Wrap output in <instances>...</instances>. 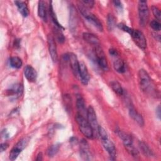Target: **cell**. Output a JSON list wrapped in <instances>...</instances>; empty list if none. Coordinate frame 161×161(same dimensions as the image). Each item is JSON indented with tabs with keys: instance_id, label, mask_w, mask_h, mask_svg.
Instances as JSON below:
<instances>
[{
	"instance_id": "6da1fadb",
	"label": "cell",
	"mask_w": 161,
	"mask_h": 161,
	"mask_svg": "<svg viewBox=\"0 0 161 161\" xmlns=\"http://www.w3.org/2000/svg\"><path fill=\"white\" fill-rule=\"evenodd\" d=\"M97 135L99 136L103 147L108 153L109 157H111V159L114 160L116 155V148L114 147V143L109 138L108 133L106 131V130L101 126H99Z\"/></svg>"
},
{
	"instance_id": "7a4b0ae2",
	"label": "cell",
	"mask_w": 161,
	"mask_h": 161,
	"mask_svg": "<svg viewBox=\"0 0 161 161\" xmlns=\"http://www.w3.org/2000/svg\"><path fill=\"white\" fill-rule=\"evenodd\" d=\"M75 118L78 125L79 128L84 136H85L87 138L92 139L94 135V133L87 118L78 113L76 114Z\"/></svg>"
},
{
	"instance_id": "3957f363",
	"label": "cell",
	"mask_w": 161,
	"mask_h": 161,
	"mask_svg": "<svg viewBox=\"0 0 161 161\" xmlns=\"http://www.w3.org/2000/svg\"><path fill=\"white\" fill-rule=\"evenodd\" d=\"M138 77L141 89L146 93H152L153 91V86L151 78L147 71L144 69L139 70Z\"/></svg>"
},
{
	"instance_id": "277c9868",
	"label": "cell",
	"mask_w": 161,
	"mask_h": 161,
	"mask_svg": "<svg viewBox=\"0 0 161 161\" xmlns=\"http://www.w3.org/2000/svg\"><path fill=\"white\" fill-rule=\"evenodd\" d=\"M117 134L119 136V138L122 140L123 145L128 151V152L131 155L134 157H138V152L136 149V148L133 145V140L130 135L127 134L126 133L121 131V130H118Z\"/></svg>"
},
{
	"instance_id": "5b68a950",
	"label": "cell",
	"mask_w": 161,
	"mask_h": 161,
	"mask_svg": "<svg viewBox=\"0 0 161 161\" xmlns=\"http://www.w3.org/2000/svg\"><path fill=\"white\" fill-rule=\"evenodd\" d=\"M78 6H79V9L81 13V14H82V16L86 19H87V21H89L92 25H94V26L95 27H96V28L97 30H99V31H102L103 30V27L102 23L99 21V19L94 14H93L90 11H89L87 8L86 7H85L81 3L78 4Z\"/></svg>"
},
{
	"instance_id": "8992f818",
	"label": "cell",
	"mask_w": 161,
	"mask_h": 161,
	"mask_svg": "<svg viewBox=\"0 0 161 161\" xmlns=\"http://www.w3.org/2000/svg\"><path fill=\"white\" fill-rule=\"evenodd\" d=\"M138 16L140 24L144 26H145L149 19V9L147 5V2L145 1H140L138 4Z\"/></svg>"
},
{
	"instance_id": "52a82bcc",
	"label": "cell",
	"mask_w": 161,
	"mask_h": 161,
	"mask_svg": "<svg viewBox=\"0 0 161 161\" xmlns=\"http://www.w3.org/2000/svg\"><path fill=\"white\" fill-rule=\"evenodd\" d=\"M94 54L97 65L104 70L108 69V64L106 55L102 48L99 45L94 47Z\"/></svg>"
},
{
	"instance_id": "ba28073f",
	"label": "cell",
	"mask_w": 161,
	"mask_h": 161,
	"mask_svg": "<svg viewBox=\"0 0 161 161\" xmlns=\"http://www.w3.org/2000/svg\"><path fill=\"white\" fill-rule=\"evenodd\" d=\"M130 35L135 43L141 49L145 50L147 47V40L143 33L138 30L132 29Z\"/></svg>"
},
{
	"instance_id": "9c48e42d",
	"label": "cell",
	"mask_w": 161,
	"mask_h": 161,
	"mask_svg": "<svg viewBox=\"0 0 161 161\" xmlns=\"http://www.w3.org/2000/svg\"><path fill=\"white\" fill-rule=\"evenodd\" d=\"M28 138H23L21 139L11 149L9 153V159L11 160H14L17 158L21 151L26 147L28 143Z\"/></svg>"
},
{
	"instance_id": "30bf717a",
	"label": "cell",
	"mask_w": 161,
	"mask_h": 161,
	"mask_svg": "<svg viewBox=\"0 0 161 161\" xmlns=\"http://www.w3.org/2000/svg\"><path fill=\"white\" fill-rule=\"evenodd\" d=\"M86 118H87L89 123L91 126V127L94 131V133H96V134H97L98 127L99 125H98V123H97V116H96L95 111L91 106H89L87 109Z\"/></svg>"
},
{
	"instance_id": "8fae6325",
	"label": "cell",
	"mask_w": 161,
	"mask_h": 161,
	"mask_svg": "<svg viewBox=\"0 0 161 161\" xmlns=\"http://www.w3.org/2000/svg\"><path fill=\"white\" fill-rule=\"evenodd\" d=\"M47 42L48 46L49 53L50 55L51 58L53 62H56L58 58L57 46L55 42V38L52 35H48L47 36Z\"/></svg>"
},
{
	"instance_id": "7c38bea8",
	"label": "cell",
	"mask_w": 161,
	"mask_h": 161,
	"mask_svg": "<svg viewBox=\"0 0 161 161\" xmlns=\"http://www.w3.org/2000/svg\"><path fill=\"white\" fill-rule=\"evenodd\" d=\"M68 62L70 64V66L72 69L74 75L79 78V62L76 57V55L73 53H68Z\"/></svg>"
},
{
	"instance_id": "4fadbf2b",
	"label": "cell",
	"mask_w": 161,
	"mask_h": 161,
	"mask_svg": "<svg viewBox=\"0 0 161 161\" xmlns=\"http://www.w3.org/2000/svg\"><path fill=\"white\" fill-rule=\"evenodd\" d=\"M80 155L81 158L84 160H90L92 159L89 144L85 140H82L80 142Z\"/></svg>"
},
{
	"instance_id": "5bb4252c",
	"label": "cell",
	"mask_w": 161,
	"mask_h": 161,
	"mask_svg": "<svg viewBox=\"0 0 161 161\" xmlns=\"http://www.w3.org/2000/svg\"><path fill=\"white\" fill-rule=\"evenodd\" d=\"M79 79L84 85H87L90 79V75L85 64L82 62H79Z\"/></svg>"
},
{
	"instance_id": "9a60e30c",
	"label": "cell",
	"mask_w": 161,
	"mask_h": 161,
	"mask_svg": "<svg viewBox=\"0 0 161 161\" xmlns=\"http://www.w3.org/2000/svg\"><path fill=\"white\" fill-rule=\"evenodd\" d=\"M24 74L26 79L31 82H34L36 80L37 73L35 69L31 65H27L24 69Z\"/></svg>"
},
{
	"instance_id": "2e32d148",
	"label": "cell",
	"mask_w": 161,
	"mask_h": 161,
	"mask_svg": "<svg viewBox=\"0 0 161 161\" xmlns=\"http://www.w3.org/2000/svg\"><path fill=\"white\" fill-rule=\"evenodd\" d=\"M76 105L78 111V114L86 117L87 114V109L86 108V104L84 102V99L80 95H77L76 98Z\"/></svg>"
},
{
	"instance_id": "e0dca14e",
	"label": "cell",
	"mask_w": 161,
	"mask_h": 161,
	"mask_svg": "<svg viewBox=\"0 0 161 161\" xmlns=\"http://www.w3.org/2000/svg\"><path fill=\"white\" fill-rule=\"evenodd\" d=\"M129 114L130 117L136 121L140 126L144 125V119L142 115L137 112V111L135 109L134 107L130 106L129 108Z\"/></svg>"
},
{
	"instance_id": "ac0fdd59",
	"label": "cell",
	"mask_w": 161,
	"mask_h": 161,
	"mask_svg": "<svg viewBox=\"0 0 161 161\" xmlns=\"http://www.w3.org/2000/svg\"><path fill=\"white\" fill-rule=\"evenodd\" d=\"M82 37H83V39L86 42H87L90 45H94V47L99 45V38L95 35H94L92 33H87V32L84 33L82 34Z\"/></svg>"
},
{
	"instance_id": "d6986e66",
	"label": "cell",
	"mask_w": 161,
	"mask_h": 161,
	"mask_svg": "<svg viewBox=\"0 0 161 161\" xmlns=\"http://www.w3.org/2000/svg\"><path fill=\"white\" fill-rule=\"evenodd\" d=\"M14 4L17 6L19 12L23 17H27L29 15V10L27 5L25 2L21 1H14Z\"/></svg>"
},
{
	"instance_id": "ffe728a7",
	"label": "cell",
	"mask_w": 161,
	"mask_h": 161,
	"mask_svg": "<svg viewBox=\"0 0 161 161\" xmlns=\"http://www.w3.org/2000/svg\"><path fill=\"white\" fill-rule=\"evenodd\" d=\"M113 67L117 72L120 74L124 73L126 71L125 64L124 62L120 58H118L114 60L113 63Z\"/></svg>"
},
{
	"instance_id": "44dd1931",
	"label": "cell",
	"mask_w": 161,
	"mask_h": 161,
	"mask_svg": "<svg viewBox=\"0 0 161 161\" xmlns=\"http://www.w3.org/2000/svg\"><path fill=\"white\" fill-rule=\"evenodd\" d=\"M38 14L40 18L43 19V20H46L47 19V10L45 3L43 1H39L38 6Z\"/></svg>"
},
{
	"instance_id": "7402d4cb",
	"label": "cell",
	"mask_w": 161,
	"mask_h": 161,
	"mask_svg": "<svg viewBox=\"0 0 161 161\" xmlns=\"http://www.w3.org/2000/svg\"><path fill=\"white\" fill-rule=\"evenodd\" d=\"M110 87L113 91L119 96H121L124 93L123 89L121 85L117 80H113L110 82Z\"/></svg>"
},
{
	"instance_id": "603a6c76",
	"label": "cell",
	"mask_w": 161,
	"mask_h": 161,
	"mask_svg": "<svg viewBox=\"0 0 161 161\" xmlns=\"http://www.w3.org/2000/svg\"><path fill=\"white\" fill-rule=\"evenodd\" d=\"M139 147L140 150H142V153L147 157H152L153 156L154 154L152 150L150 148V147L143 142H139Z\"/></svg>"
},
{
	"instance_id": "cb8c5ba5",
	"label": "cell",
	"mask_w": 161,
	"mask_h": 161,
	"mask_svg": "<svg viewBox=\"0 0 161 161\" xmlns=\"http://www.w3.org/2000/svg\"><path fill=\"white\" fill-rule=\"evenodd\" d=\"M49 12H50V16L52 18V21L53 22V23L55 24V25L57 26V28L60 29V30H64V28L63 26L59 23V22L58 21V19L57 18V16H56V14L53 11V6H52V2L50 3V6H49Z\"/></svg>"
},
{
	"instance_id": "d4e9b609",
	"label": "cell",
	"mask_w": 161,
	"mask_h": 161,
	"mask_svg": "<svg viewBox=\"0 0 161 161\" xmlns=\"http://www.w3.org/2000/svg\"><path fill=\"white\" fill-rule=\"evenodd\" d=\"M9 64L11 67L14 69H19L22 66L23 62L18 57H12L9 58Z\"/></svg>"
},
{
	"instance_id": "484cf974",
	"label": "cell",
	"mask_w": 161,
	"mask_h": 161,
	"mask_svg": "<svg viewBox=\"0 0 161 161\" xmlns=\"http://www.w3.org/2000/svg\"><path fill=\"white\" fill-rule=\"evenodd\" d=\"M107 26L109 31L112 30L116 26V19L114 16L111 14H109L107 17Z\"/></svg>"
},
{
	"instance_id": "4316f807",
	"label": "cell",
	"mask_w": 161,
	"mask_h": 161,
	"mask_svg": "<svg viewBox=\"0 0 161 161\" xmlns=\"http://www.w3.org/2000/svg\"><path fill=\"white\" fill-rule=\"evenodd\" d=\"M9 92L12 94H15V95H21L22 91H23V87L21 84H15L13 86L10 90L9 91Z\"/></svg>"
},
{
	"instance_id": "83f0119b",
	"label": "cell",
	"mask_w": 161,
	"mask_h": 161,
	"mask_svg": "<svg viewBox=\"0 0 161 161\" xmlns=\"http://www.w3.org/2000/svg\"><path fill=\"white\" fill-rule=\"evenodd\" d=\"M60 146L57 144L56 145H53L50 146L48 149L47 150V154L48 157H53L58 151Z\"/></svg>"
},
{
	"instance_id": "f1b7e54d",
	"label": "cell",
	"mask_w": 161,
	"mask_h": 161,
	"mask_svg": "<svg viewBox=\"0 0 161 161\" xmlns=\"http://www.w3.org/2000/svg\"><path fill=\"white\" fill-rule=\"evenodd\" d=\"M60 30H61L60 29L57 28V29L54 30V33L55 35V37H56L57 40L59 43H62L65 41V37H64V35L62 34V33L60 31Z\"/></svg>"
},
{
	"instance_id": "f546056e",
	"label": "cell",
	"mask_w": 161,
	"mask_h": 161,
	"mask_svg": "<svg viewBox=\"0 0 161 161\" xmlns=\"http://www.w3.org/2000/svg\"><path fill=\"white\" fill-rule=\"evenodd\" d=\"M152 11L153 13V16L157 19V20L160 21L161 19V13H160V9L157 6H153L152 7Z\"/></svg>"
},
{
	"instance_id": "4dcf8cb0",
	"label": "cell",
	"mask_w": 161,
	"mask_h": 161,
	"mask_svg": "<svg viewBox=\"0 0 161 161\" xmlns=\"http://www.w3.org/2000/svg\"><path fill=\"white\" fill-rule=\"evenodd\" d=\"M150 27L155 31H159L161 29V25L157 20H152L150 23Z\"/></svg>"
},
{
	"instance_id": "1f68e13d",
	"label": "cell",
	"mask_w": 161,
	"mask_h": 161,
	"mask_svg": "<svg viewBox=\"0 0 161 161\" xmlns=\"http://www.w3.org/2000/svg\"><path fill=\"white\" fill-rule=\"evenodd\" d=\"M80 3H81L85 7L87 8H91L93 7L94 4V1L92 0H84V1H80Z\"/></svg>"
},
{
	"instance_id": "d6a6232c",
	"label": "cell",
	"mask_w": 161,
	"mask_h": 161,
	"mask_svg": "<svg viewBox=\"0 0 161 161\" xmlns=\"http://www.w3.org/2000/svg\"><path fill=\"white\" fill-rule=\"evenodd\" d=\"M118 28H119V29H121V30H123V31H126V32L128 33L129 34L130 33V32H131V30H132V28L128 27V26H126V25H125V24H123V23H119V24H118Z\"/></svg>"
},
{
	"instance_id": "836d02e7",
	"label": "cell",
	"mask_w": 161,
	"mask_h": 161,
	"mask_svg": "<svg viewBox=\"0 0 161 161\" xmlns=\"http://www.w3.org/2000/svg\"><path fill=\"white\" fill-rule=\"evenodd\" d=\"M8 147V144L6 143H1L0 145V149H1V152H3L5 150L7 149V148Z\"/></svg>"
},
{
	"instance_id": "e575fe53",
	"label": "cell",
	"mask_w": 161,
	"mask_h": 161,
	"mask_svg": "<svg viewBox=\"0 0 161 161\" xmlns=\"http://www.w3.org/2000/svg\"><path fill=\"white\" fill-rule=\"evenodd\" d=\"M109 54L113 57H116L118 55L117 51L114 48H110L109 50Z\"/></svg>"
},
{
	"instance_id": "d590c367",
	"label": "cell",
	"mask_w": 161,
	"mask_h": 161,
	"mask_svg": "<svg viewBox=\"0 0 161 161\" xmlns=\"http://www.w3.org/2000/svg\"><path fill=\"white\" fill-rule=\"evenodd\" d=\"M113 4H114V6L116 7H118V8H122V4H121V2L119 1H114L113 2Z\"/></svg>"
},
{
	"instance_id": "8d00e7d4",
	"label": "cell",
	"mask_w": 161,
	"mask_h": 161,
	"mask_svg": "<svg viewBox=\"0 0 161 161\" xmlns=\"http://www.w3.org/2000/svg\"><path fill=\"white\" fill-rule=\"evenodd\" d=\"M156 114L158 119H160V106H158L156 109Z\"/></svg>"
},
{
	"instance_id": "74e56055",
	"label": "cell",
	"mask_w": 161,
	"mask_h": 161,
	"mask_svg": "<svg viewBox=\"0 0 161 161\" xmlns=\"http://www.w3.org/2000/svg\"><path fill=\"white\" fill-rule=\"evenodd\" d=\"M43 159V156H42V153H39L38 154V155L36 156V160H38V161H40V160H42Z\"/></svg>"
}]
</instances>
